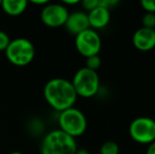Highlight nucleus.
<instances>
[{"label":"nucleus","instance_id":"obj_1","mask_svg":"<svg viewBox=\"0 0 155 154\" xmlns=\"http://www.w3.org/2000/svg\"><path fill=\"white\" fill-rule=\"evenodd\" d=\"M43 96L48 105L57 112L74 107L78 97L71 80L61 77L52 78L45 84Z\"/></svg>","mask_w":155,"mask_h":154},{"label":"nucleus","instance_id":"obj_2","mask_svg":"<svg viewBox=\"0 0 155 154\" xmlns=\"http://www.w3.org/2000/svg\"><path fill=\"white\" fill-rule=\"evenodd\" d=\"M77 149L76 138L59 129L45 134L40 145L41 154H75Z\"/></svg>","mask_w":155,"mask_h":154},{"label":"nucleus","instance_id":"obj_3","mask_svg":"<svg viewBox=\"0 0 155 154\" xmlns=\"http://www.w3.org/2000/svg\"><path fill=\"white\" fill-rule=\"evenodd\" d=\"M5 57L12 64L25 67L30 64L35 58L36 50L31 40L23 37L12 39L4 51Z\"/></svg>","mask_w":155,"mask_h":154},{"label":"nucleus","instance_id":"obj_4","mask_svg":"<svg viewBox=\"0 0 155 154\" xmlns=\"http://www.w3.org/2000/svg\"><path fill=\"white\" fill-rule=\"evenodd\" d=\"M58 126H59V130L72 136L73 138H76L81 136L87 131L88 120L81 110L72 107L62 112H59Z\"/></svg>","mask_w":155,"mask_h":154},{"label":"nucleus","instance_id":"obj_5","mask_svg":"<svg viewBox=\"0 0 155 154\" xmlns=\"http://www.w3.org/2000/svg\"><path fill=\"white\" fill-rule=\"evenodd\" d=\"M71 82L77 96L82 98L94 97L99 91L100 79L98 73L86 67L77 70Z\"/></svg>","mask_w":155,"mask_h":154},{"label":"nucleus","instance_id":"obj_6","mask_svg":"<svg viewBox=\"0 0 155 154\" xmlns=\"http://www.w3.org/2000/svg\"><path fill=\"white\" fill-rule=\"evenodd\" d=\"M129 135L134 142L150 145L155 142V121L152 117L141 116L133 119L129 126Z\"/></svg>","mask_w":155,"mask_h":154},{"label":"nucleus","instance_id":"obj_7","mask_svg":"<svg viewBox=\"0 0 155 154\" xmlns=\"http://www.w3.org/2000/svg\"><path fill=\"white\" fill-rule=\"evenodd\" d=\"M75 48L84 58L99 55L101 50V38L97 31L88 29L75 36Z\"/></svg>","mask_w":155,"mask_h":154},{"label":"nucleus","instance_id":"obj_8","mask_svg":"<svg viewBox=\"0 0 155 154\" xmlns=\"http://www.w3.org/2000/svg\"><path fill=\"white\" fill-rule=\"evenodd\" d=\"M69 10L62 3H51L49 2L43 6L40 12V19L43 25L48 28L56 29L63 27L69 17Z\"/></svg>","mask_w":155,"mask_h":154},{"label":"nucleus","instance_id":"obj_9","mask_svg":"<svg viewBox=\"0 0 155 154\" xmlns=\"http://www.w3.org/2000/svg\"><path fill=\"white\" fill-rule=\"evenodd\" d=\"M132 43L135 49L141 52H149L155 48L154 30L140 27L134 32L132 36Z\"/></svg>","mask_w":155,"mask_h":154},{"label":"nucleus","instance_id":"obj_10","mask_svg":"<svg viewBox=\"0 0 155 154\" xmlns=\"http://www.w3.org/2000/svg\"><path fill=\"white\" fill-rule=\"evenodd\" d=\"M63 27L70 34L74 36L78 35L81 32L90 29L88 14L84 11H76V12L70 13Z\"/></svg>","mask_w":155,"mask_h":154},{"label":"nucleus","instance_id":"obj_11","mask_svg":"<svg viewBox=\"0 0 155 154\" xmlns=\"http://www.w3.org/2000/svg\"><path fill=\"white\" fill-rule=\"evenodd\" d=\"M87 14H88L90 29L95 30V31L104 29L111 20V12L106 8L100 6L99 4Z\"/></svg>","mask_w":155,"mask_h":154},{"label":"nucleus","instance_id":"obj_12","mask_svg":"<svg viewBox=\"0 0 155 154\" xmlns=\"http://www.w3.org/2000/svg\"><path fill=\"white\" fill-rule=\"evenodd\" d=\"M28 4L27 0H2L0 8L8 16H19L27 10Z\"/></svg>","mask_w":155,"mask_h":154},{"label":"nucleus","instance_id":"obj_13","mask_svg":"<svg viewBox=\"0 0 155 154\" xmlns=\"http://www.w3.org/2000/svg\"><path fill=\"white\" fill-rule=\"evenodd\" d=\"M99 154H119V146L114 140H107L100 147Z\"/></svg>","mask_w":155,"mask_h":154},{"label":"nucleus","instance_id":"obj_14","mask_svg":"<svg viewBox=\"0 0 155 154\" xmlns=\"http://www.w3.org/2000/svg\"><path fill=\"white\" fill-rule=\"evenodd\" d=\"M84 67L90 69V70L97 72L98 69L101 67V58L99 57V55L90 56V57L86 58V66Z\"/></svg>","mask_w":155,"mask_h":154},{"label":"nucleus","instance_id":"obj_15","mask_svg":"<svg viewBox=\"0 0 155 154\" xmlns=\"http://www.w3.org/2000/svg\"><path fill=\"white\" fill-rule=\"evenodd\" d=\"M141 27L146 29L153 30L155 27V14L152 13H145L141 18Z\"/></svg>","mask_w":155,"mask_h":154},{"label":"nucleus","instance_id":"obj_16","mask_svg":"<svg viewBox=\"0 0 155 154\" xmlns=\"http://www.w3.org/2000/svg\"><path fill=\"white\" fill-rule=\"evenodd\" d=\"M11 40H12V39L10 38L8 34L6 33V32L0 30V52L5 51L8 45L10 44Z\"/></svg>","mask_w":155,"mask_h":154},{"label":"nucleus","instance_id":"obj_17","mask_svg":"<svg viewBox=\"0 0 155 154\" xmlns=\"http://www.w3.org/2000/svg\"><path fill=\"white\" fill-rule=\"evenodd\" d=\"M140 5L146 13L155 14V0H141Z\"/></svg>","mask_w":155,"mask_h":154},{"label":"nucleus","instance_id":"obj_18","mask_svg":"<svg viewBox=\"0 0 155 154\" xmlns=\"http://www.w3.org/2000/svg\"><path fill=\"white\" fill-rule=\"evenodd\" d=\"M80 4L84 8V12L89 13L96 6H98V0H84V1H80Z\"/></svg>","mask_w":155,"mask_h":154},{"label":"nucleus","instance_id":"obj_19","mask_svg":"<svg viewBox=\"0 0 155 154\" xmlns=\"http://www.w3.org/2000/svg\"><path fill=\"white\" fill-rule=\"evenodd\" d=\"M118 3V0H98V4L102 8H106L109 11H111V8H115Z\"/></svg>","mask_w":155,"mask_h":154},{"label":"nucleus","instance_id":"obj_20","mask_svg":"<svg viewBox=\"0 0 155 154\" xmlns=\"http://www.w3.org/2000/svg\"><path fill=\"white\" fill-rule=\"evenodd\" d=\"M61 3L68 8V5H76V4H79L80 1L79 0H64V1L61 2Z\"/></svg>","mask_w":155,"mask_h":154},{"label":"nucleus","instance_id":"obj_21","mask_svg":"<svg viewBox=\"0 0 155 154\" xmlns=\"http://www.w3.org/2000/svg\"><path fill=\"white\" fill-rule=\"evenodd\" d=\"M146 154H155V142L151 143L150 145H148Z\"/></svg>","mask_w":155,"mask_h":154},{"label":"nucleus","instance_id":"obj_22","mask_svg":"<svg viewBox=\"0 0 155 154\" xmlns=\"http://www.w3.org/2000/svg\"><path fill=\"white\" fill-rule=\"evenodd\" d=\"M31 2L33 4H36V5H43V6L49 3L48 0H32Z\"/></svg>","mask_w":155,"mask_h":154},{"label":"nucleus","instance_id":"obj_23","mask_svg":"<svg viewBox=\"0 0 155 154\" xmlns=\"http://www.w3.org/2000/svg\"><path fill=\"white\" fill-rule=\"evenodd\" d=\"M75 154H90L87 149H77Z\"/></svg>","mask_w":155,"mask_h":154},{"label":"nucleus","instance_id":"obj_24","mask_svg":"<svg viewBox=\"0 0 155 154\" xmlns=\"http://www.w3.org/2000/svg\"><path fill=\"white\" fill-rule=\"evenodd\" d=\"M8 154H23L22 152H19V151H13V152H10Z\"/></svg>","mask_w":155,"mask_h":154},{"label":"nucleus","instance_id":"obj_25","mask_svg":"<svg viewBox=\"0 0 155 154\" xmlns=\"http://www.w3.org/2000/svg\"><path fill=\"white\" fill-rule=\"evenodd\" d=\"M1 1H2V0H0V6H1Z\"/></svg>","mask_w":155,"mask_h":154},{"label":"nucleus","instance_id":"obj_26","mask_svg":"<svg viewBox=\"0 0 155 154\" xmlns=\"http://www.w3.org/2000/svg\"><path fill=\"white\" fill-rule=\"evenodd\" d=\"M153 119H154V121H155V116H154V117H153Z\"/></svg>","mask_w":155,"mask_h":154},{"label":"nucleus","instance_id":"obj_27","mask_svg":"<svg viewBox=\"0 0 155 154\" xmlns=\"http://www.w3.org/2000/svg\"><path fill=\"white\" fill-rule=\"evenodd\" d=\"M153 30H154V32H155V27H154V29H153Z\"/></svg>","mask_w":155,"mask_h":154},{"label":"nucleus","instance_id":"obj_28","mask_svg":"<svg viewBox=\"0 0 155 154\" xmlns=\"http://www.w3.org/2000/svg\"><path fill=\"white\" fill-rule=\"evenodd\" d=\"M96 154H99V153H96Z\"/></svg>","mask_w":155,"mask_h":154}]
</instances>
